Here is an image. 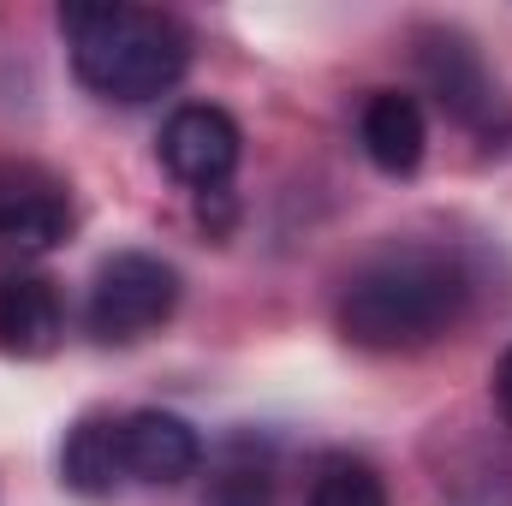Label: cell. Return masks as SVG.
<instances>
[{
    "mask_svg": "<svg viewBox=\"0 0 512 506\" xmlns=\"http://www.w3.org/2000/svg\"><path fill=\"white\" fill-rule=\"evenodd\" d=\"M471 304V280L447 251H387L364 262L340 292V328L364 352H411L447 334Z\"/></svg>",
    "mask_w": 512,
    "mask_h": 506,
    "instance_id": "6da1fadb",
    "label": "cell"
},
{
    "mask_svg": "<svg viewBox=\"0 0 512 506\" xmlns=\"http://www.w3.org/2000/svg\"><path fill=\"white\" fill-rule=\"evenodd\" d=\"M60 30H66L78 78L108 102H155L191 66L185 24L149 6H108V0L66 6Z\"/></svg>",
    "mask_w": 512,
    "mask_h": 506,
    "instance_id": "7a4b0ae2",
    "label": "cell"
},
{
    "mask_svg": "<svg viewBox=\"0 0 512 506\" xmlns=\"http://www.w3.org/2000/svg\"><path fill=\"white\" fill-rule=\"evenodd\" d=\"M179 310V268L149 251H120L96 268L84 322L102 346H131Z\"/></svg>",
    "mask_w": 512,
    "mask_h": 506,
    "instance_id": "3957f363",
    "label": "cell"
},
{
    "mask_svg": "<svg viewBox=\"0 0 512 506\" xmlns=\"http://www.w3.org/2000/svg\"><path fill=\"white\" fill-rule=\"evenodd\" d=\"M161 167L191 185V191H221L233 173H239V155H245V137L239 120L227 108H209V102H191L179 108L167 126H161Z\"/></svg>",
    "mask_w": 512,
    "mask_h": 506,
    "instance_id": "277c9868",
    "label": "cell"
},
{
    "mask_svg": "<svg viewBox=\"0 0 512 506\" xmlns=\"http://www.w3.org/2000/svg\"><path fill=\"white\" fill-rule=\"evenodd\" d=\"M120 441H126V477L137 483H185L197 465H203V441L185 417L173 411H131L120 417Z\"/></svg>",
    "mask_w": 512,
    "mask_h": 506,
    "instance_id": "5b68a950",
    "label": "cell"
},
{
    "mask_svg": "<svg viewBox=\"0 0 512 506\" xmlns=\"http://www.w3.org/2000/svg\"><path fill=\"white\" fill-rule=\"evenodd\" d=\"M60 328H66V316H60L54 280L0 262V352L42 358V352H54Z\"/></svg>",
    "mask_w": 512,
    "mask_h": 506,
    "instance_id": "8992f818",
    "label": "cell"
},
{
    "mask_svg": "<svg viewBox=\"0 0 512 506\" xmlns=\"http://www.w3.org/2000/svg\"><path fill=\"white\" fill-rule=\"evenodd\" d=\"M358 137H364V155H370L382 173H393V179L417 173V167H423V149H429L423 108H417L411 96H399V90H376V96L364 102Z\"/></svg>",
    "mask_w": 512,
    "mask_h": 506,
    "instance_id": "52a82bcc",
    "label": "cell"
},
{
    "mask_svg": "<svg viewBox=\"0 0 512 506\" xmlns=\"http://www.w3.org/2000/svg\"><path fill=\"white\" fill-rule=\"evenodd\" d=\"M60 477L78 495H114V483L126 477V441L114 417H84L66 447H60Z\"/></svg>",
    "mask_w": 512,
    "mask_h": 506,
    "instance_id": "ba28073f",
    "label": "cell"
},
{
    "mask_svg": "<svg viewBox=\"0 0 512 506\" xmlns=\"http://www.w3.org/2000/svg\"><path fill=\"white\" fill-rule=\"evenodd\" d=\"M72 215L54 191H6L0 197V251L6 256H48L66 245Z\"/></svg>",
    "mask_w": 512,
    "mask_h": 506,
    "instance_id": "9c48e42d",
    "label": "cell"
},
{
    "mask_svg": "<svg viewBox=\"0 0 512 506\" xmlns=\"http://www.w3.org/2000/svg\"><path fill=\"white\" fill-rule=\"evenodd\" d=\"M310 506H387V489L364 459L334 453V459H322V471L310 483Z\"/></svg>",
    "mask_w": 512,
    "mask_h": 506,
    "instance_id": "30bf717a",
    "label": "cell"
},
{
    "mask_svg": "<svg viewBox=\"0 0 512 506\" xmlns=\"http://www.w3.org/2000/svg\"><path fill=\"white\" fill-rule=\"evenodd\" d=\"M429 66V78L441 84V102H453V114H477V102L489 96V84H483V72H477V60H471V48L465 42H435V54L423 60Z\"/></svg>",
    "mask_w": 512,
    "mask_h": 506,
    "instance_id": "8fae6325",
    "label": "cell"
},
{
    "mask_svg": "<svg viewBox=\"0 0 512 506\" xmlns=\"http://www.w3.org/2000/svg\"><path fill=\"white\" fill-rule=\"evenodd\" d=\"M209 506H274V477L262 465H227L209 489Z\"/></svg>",
    "mask_w": 512,
    "mask_h": 506,
    "instance_id": "7c38bea8",
    "label": "cell"
},
{
    "mask_svg": "<svg viewBox=\"0 0 512 506\" xmlns=\"http://www.w3.org/2000/svg\"><path fill=\"white\" fill-rule=\"evenodd\" d=\"M495 399H501V417H507V429H512V352L501 358V370H495Z\"/></svg>",
    "mask_w": 512,
    "mask_h": 506,
    "instance_id": "4fadbf2b",
    "label": "cell"
}]
</instances>
